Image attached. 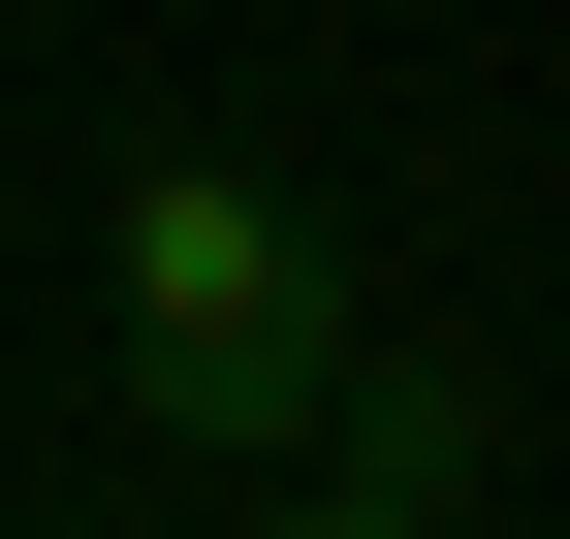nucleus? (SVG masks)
I'll list each match as a JSON object with an SVG mask.
<instances>
[{
	"label": "nucleus",
	"instance_id": "obj_1",
	"mask_svg": "<svg viewBox=\"0 0 570 539\" xmlns=\"http://www.w3.org/2000/svg\"><path fill=\"white\" fill-rule=\"evenodd\" d=\"M96 317H127V413L159 444H348V381H381V286L254 159H127L96 190Z\"/></svg>",
	"mask_w": 570,
	"mask_h": 539
},
{
	"label": "nucleus",
	"instance_id": "obj_2",
	"mask_svg": "<svg viewBox=\"0 0 570 539\" xmlns=\"http://www.w3.org/2000/svg\"><path fill=\"white\" fill-rule=\"evenodd\" d=\"M254 539H444V477H381V444H317V477H285Z\"/></svg>",
	"mask_w": 570,
	"mask_h": 539
}]
</instances>
